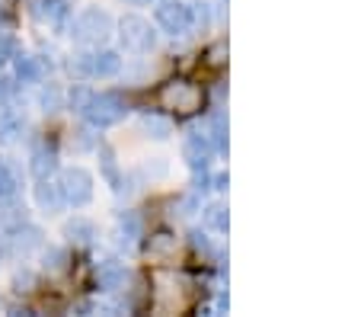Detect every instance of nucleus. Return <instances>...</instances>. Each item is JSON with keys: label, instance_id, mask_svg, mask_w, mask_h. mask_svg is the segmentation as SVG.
Segmentation results:
<instances>
[{"label": "nucleus", "instance_id": "nucleus-17", "mask_svg": "<svg viewBox=\"0 0 361 317\" xmlns=\"http://www.w3.org/2000/svg\"><path fill=\"white\" fill-rule=\"evenodd\" d=\"M42 106H45V112H55L58 106H61V90H58V87H45V90H42Z\"/></svg>", "mask_w": 361, "mask_h": 317}, {"label": "nucleus", "instance_id": "nucleus-20", "mask_svg": "<svg viewBox=\"0 0 361 317\" xmlns=\"http://www.w3.org/2000/svg\"><path fill=\"white\" fill-rule=\"evenodd\" d=\"M10 93H13V80H7V77H0V106H7Z\"/></svg>", "mask_w": 361, "mask_h": 317}, {"label": "nucleus", "instance_id": "nucleus-19", "mask_svg": "<svg viewBox=\"0 0 361 317\" xmlns=\"http://www.w3.org/2000/svg\"><path fill=\"white\" fill-rule=\"evenodd\" d=\"M45 269H51V273L64 269V253H61V250H51V253L45 256Z\"/></svg>", "mask_w": 361, "mask_h": 317}, {"label": "nucleus", "instance_id": "nucleus-1", "mask_svg": "<svg viewBox=\"0 0 361 317\" xmlns=\"http://www.w3.org/2000/svg\"><path fill=\"white\" fill-rule=\"evenodd\" d=\"M109 32H112L109 13H102V10H96V7L83 10V13L77 16V23H74V35L80 42H87V45H99V42H106L109 39Z\"/></svg>", "mask_w": 361, "mask_h": 317}, {"label": "nucleus", "instance_id": "nucleus-10", "mask_svg": "<svg viewBox=\"0 0 361 317\" xmlns=\"http://www.w3.org/2000/svg\"><path fill=\"white\" fill-rule=\"evenodd\" d=\"M125 282V269L118 266V263H102L99 266V285L102 289H118V285Z\"/></svg>", "mask_w": 361, "mask_h": 317}, {"label": "nucleus", "instance_id": "nucleus-16", "mask_svg": "<svg viewBox=\"0 0 361 317\" xmlns=\"http://www.w3.org/2000/svg\"><path fill=\"white\" fill-rule=\"evenodd\" d=\"M144 131H150V138H166L170 135V122H164V119L157 116H144Z\"/></svg>", "mask_w": 361, "mask_h": 317}, {"label": "nucleus", "instance_id": "nucleus-8", "mask_svg": "<svg viewBox=\"0 0 361 317\" xmlns=\"http://www.w3.org/2000/svg\"><path fill=\"white\" fill-rule=\"evenodd\" d=\"M35 202H39L45 212H55V208L61 205V189L51 186V183H48V177H45L39 186H35Z\"/></svg>", "mask_w": 361, "mask_h": 317}, {"label": "nucleus", "instance_id": "nucleus-18", "mask_svg": "<svg viewBox=\"0 0 361 317\" xmlns=\"http://www.w3.org/2000/svg\"><path fill=\"white\" fill-rule=\"evenodd\" d=\"M10 58H16V42L7 39V35H0V64L10 61Z\"/></svg>", "mask_w": 361, "mask_h": 317}, {"label": "nucleus", "instance_id": "nucleus-12", "mask_svg": "<svg viewBox=\"0 0 361 317\" xmlns=\"http://www.w3.org/2000/svg\"><path fill=\"white\" fill-rule=\"evenodd\" d=\"M176 253V237H170V234H154L150 237V256H173Z\"/></svg>", "mask_w": 361, "mask_h": 317}, {"label": "nucleus", "instance_id": "nucleus-6", "mask_svg": "<svg viewBox=\"0 0 361 317\" xmlns=\"http://www.w3.org/2000/svg\"><path fill=\"white\" fill-rule=\"evenodd\" d=\"M157 20H160V26H164L166 32H183V29L189 26V13H185V7H176V4L160 7L157 10Z\"/></svg>", "mask_w": 361, "mask_h": 317}, {"label": "nucleus", "instance_id": "nucleus-13", "mask_svg": "<svg viewBox=\"0 0 361 317\" xmlns=\"http://www.w3.org/2000/svg\"><path fill=\"white\" fill-rule=\"evenodd\" d=\"M16 77H20L23 83H32L39 80V64H35V58H16Z\"/></svg>", "mask_w": 361, "mask_h": 317}, {"label": "nucleus", "instance_id": "nucleus-15", "mask_svg": "<svg viewBox=\"0 0 361 317\" xmlns=\"http://www.w3.org/2000/svg\"><path fill=\"white\" fill-rule=\"evenodd\" d=\"M137 231H141V221H137L135 215H122V221H118V234H122V241L131 244L137 237Z\"/></svg>", "mask_w": 361, "mask_h": 317}, {"label": "nucleus", "instance_id": "nucleus-7", "mask_svg": "<svg viewBox=\"0 0 361 317\" xmlns=\"http://www.w3.org/2000/svg\"><path fill=\"white\" fill-rule=\"evenodd\" d=\"M23 122L13 109H0V145H10V141L20 138Z\"/></svg>", "mask_w": 361, "mask_h": 317}, {"label": "nucleus", "instance_id": "nucleus-5", "mask_svg": "<svg viewBox=\"0 0 361 317\" xmlns=\"http://www.w3.org/2000/svg\"><path fill=\"white\" fill-rule=\"evenodd\" d=\"M122 45L128 52H147L154 45V29L141 16H125L122 20Z\"/></svg>", "mask_w": 361, "mask_h": 317}, {"label": "nucleus", "instance_id": "nucleus-21", "mask_svg": "<svg viewBox=\"0 0 361 317\" xmlns=\"http://www.w3.org/2000/svg\"><path fill=\"white\" fill-rule=\"evenodd\" d=\"M16 285H32V273H16Z\"/></svg>", "mask_w": 361, "mask_h": 317}, {"label": "nucleus", "instance_id": "nucleus-4", "mask_svg": "<svg viewBox=\"0 0 361 317\" xmlns=\"http://www.w3.org/2000/svg\"><path fill=\"white\" fill-rule=\"evenodd\" d=\"M160 103L176 112H195L198 106H202V90L192 87V83H170V87L160 93Z\"/></svg>", "mask_w": 361, "mask_h": 317}, {"label": "nucleus", "instance_id": "nucleus-2", "mask_svg": "<svg viewBox=\"0 0 361 317\" xmlns=\"http://www.w3.org/2000/svg\"><path fill=\"white\" fill-rule=\"evenodd\" d=\"M61 199L71 202V205H87L93 199V177H90L83 167H71V170L61 173Z\"/></svg>", "mask_w": 361, "mask_h": 317}, {"label": "nucleus", "instance_id": "nucleus-11", "mask_svg": "<svg viewBox=\"0 0 361 317\" xmlns=\"http://www.w3.org/2000/svg\"><path fill=\"white\" fill-rule=\"evenodd\" d=\"M51 170H55V154L48 151V148H35L32 151V173L39 179H45Z\"/></svg>", "mask_w": 361, "mask_h": 317}, {"label": "nucleus", "instance_id": "nucleus-9", "mask_svg": "<svg viewBox=\"0 0 361 317\" xmlns=\"http://www.w3.org/2000/svg\"><path fill=\"white\" fill-rule=\"evenodd\" d=\"M64 234L71 237V241H77V244H90L96 237V228L90 225L87 218H74V221H68V228H64Z\"/></svg>", "mask_w": 361, "mask_h": 317}, {"label": "nucleus", "instance_id": "nucleus-3", "mask_svg": "<svg viewBox=\"0 0 361 317\" xmlns=\"http://www.w3.org/2000/svg\"><path fill=\"white\" fill-rule=\"evenodd\" d=\"M83 112H87V119L96 125V128H106V125H116L118 119L125 116V106H122V100L112 97V93H99V97L87 100Z\"/></svg>", "mask_w": 361, "mask_h": 317}, {"label": "nucleus", "instance_id": "nucleus-14", "mask_svg": "<svg viewBox=\"0 0 361 317\" xmlns=\"http://www.w3.org/2000/svg\"><path fill=\"white\" fill-rule=\"evenodd\" d=\"M16 186H20V179H16V173L10 170L7 164H0V199H10V196L16 193Z\"/></svg>", "mask_w": 361, "mask_h": 317}, {"label": "nucleus", "instance_id": "nucleus-22", "mask_svg": "<svg viewBox=\"0 0 361 317\" xmlns=\"http://www.w3.org/2000/svg\"><path fill=\"white\" fill-rule=\"evenodd\" d=\"M131 4H137V0H131Z\"/></svg>", "mask_w": 361, "mask_h": 317}]
</instances>
